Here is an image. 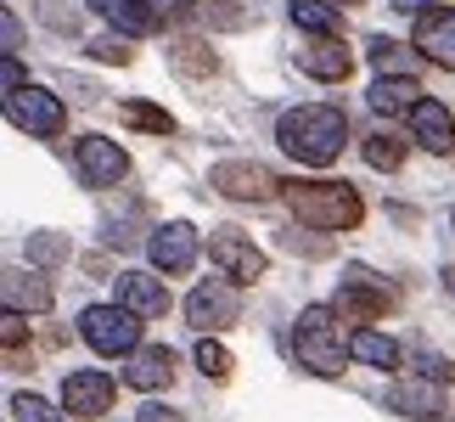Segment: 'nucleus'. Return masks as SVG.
Instances as JSON below:
<instances>
[{
	"instance_id": "obj_1",
	"label": "nucleus",
	"mask_w": 455,
	"mask_h": 422,
	"mask_svg": "<svg viewBox=\"0 0 455 422\" xmlns=\"http://www.w3.org/2000/svg\"><path fill=\"white\" fill-rule=\"evenodd\" d=\"M275 141H282L287 158H299V164H338L343 158V141H348V113L331 108V101H304V108L282 113V125H275Z\"/></svg>"
},
{
	"instance_id": "obj_2",
	"label": "nucleus",
	"mask_w": 455,
	"mask_h": 422,
	"mask_svg": "<svg viewBox=\"0 0 455 422\" xmlns=\"http://www.w3.org/2000/svg\"><path fill=\"white\" fill-rule=\"evenodd\" d=\"M282 203L299 215V225L309 231H355L365 203L348 181H287L282 186Z\"/></svg>"
},
{
	"instance_id": "obj_3",
	"label": "nucleus",
	"mask_w": 455,
	"mask_h": 422,
	"mask_svg": "<svg viewBox=\"0 0 455 422\" xmlns=\"http://www.w3.org/2000/svg\"><path fill=\"white\" fill-rule=\"evenodd\" d=\"M292 355L299 366H309L315 377H343V332H338V304H304L292 321Z\"/></svg>"
},
{
	"instance_id": "obj_4",
	"label": "nucleus",
	"mask_w": 455,
	"mask_h": 422,
	"mask_svg": "<svg viewBox=\"0 0 455 422\" xmlns=\"http://www.w3.org/2000/svg\"><path fill=\"white\" fill-rule=\"evenodd\" d=\"M141 321L147 315H135L130 304H91L79 315V332L96 355H135L141 349Z\"/></svg>"
},
{
	"instance_id": "obj_5",
	"label": "nucleus",
	"mask_w": 455,
	"mask_h": 422,
	"mask_svg": "<svg viewBox=\"0 0 455 422\" xmlns=\"http://www.w3.org/2000/svg\"><path fill=\"white\" fill-rule=\"evenodd\" d=\"M6 118H12L23 135H34V141H51V135L68 130L62 96H51L45 85H23V91H12V96H6Z\"/></svg>"
},
{
	"instance_id": "obj_6",
	"label": "nucleus",
	"mask_w": 455,
	"mask_h": 422,
	"mask_svg": "<svg viewBox=\"0 0 455 422\" xmlns=\"http://www.w3.org/2000/svg\"><path fill=\"white\" fill-rule=\"evenodd\" d=\"M186 321L197 327V332H225V327H236V321H242V293H236V281L220 271V276H208L203 288H191Z\"/></svg>"
},
{
	"instance_id": "obj_7",
	"label": "nucleus",
	"mask_w": 455,
	"mask_h": 422,
	"mask_svg": "<svg viewBox=\"0 0 455 422\" xmlns=\"http://www.w3.org/2000/svg\"><path fill=\"white\" fill-rule=\"evenodd\" d=\"M388 310H394V288L377 271H365V265L343 271V288H338V315L343 321H377V315H388Z\"/></svg>"
},
{
	"instance_id": "obj_8",
	"label": "nucleus",
	"mask_w": 455,
	"mask_h": 422,
	"mask_svg": "<svg viewBox=\"0 0 455 422\" xmlns=\"http://www.w3.org/2000/svg\"><path fill=\"white\" fill-rule=\"evenodd\" d=\"M208 186H214L220 198H231V203H270V198H282V181H275L265 164H242V158L214 164V169H208Z\"/></svg>"
},
{
	"instance_id": "obj_9",
	"label": "nucleus",
	"mask_w": 455,
	"mask_h": 422,
	"mask_svg": "<svg viewBox=\"0 0 455 422\" xmlns=\"http://www.w3.org/2000/svg\"><path fill=\"white\" fill-rule=\"evenodd\" d=\"M74 169H79V181H84V186L108 191V186H118V181L130 174V152L118 147V141H108V135H79V147H74Z\"/></svg>"
},
{
	"instance_id": "obj_10",
	"label": "nucleus",
	"mask_w": 455,
	"mask_h": 422,
	"mask_svg": "<svg viewBox=\"0 0 455 422\" xmlns=\"http://www.w3.org/2000/svg\"><path fill=\"white\" fill-rule=\"evenodd\" d=\"M208 259H214V265L231 276V281H242V288H248V281H259V276H265V265H270L265 248H253V242L242 237V231H231V225L208 237Z\"/></svg>"
},
{
	"instance_id": "obj_11",
	"label": "nucleus",
	"mask_w": 455,
	"mask_h": 422,
	"mask_svg": "<svg viewBox=\"0 0 455 422\" xmlns=\"http://www.w3.org/2000/svg\"><path fill=\"white\" fill-rule=\"evenodd\" d=\"M113 394H118V383L108 372H68L62 377V411H74L79 422L113 411Z\"/></svg>"
},
{
	"instance_id": "obj_12",
	"label": "nucleus",
	"mask_w": 455,
	"mask_h": 422,
	"mask_svg": "<svg viewBox=\"0 0 455 422\" xmlns=\"http://www.w3.org/2000/svg\"><path fill=\"white\" fill-rule=\"evenodd\" d=\"M299 68L309 79H326V85H343L355 74V51H348L338 34H309V45H299Z\"/></svg>"
},
{
	"instance_id": "obj_13",
	"label": "nucleus",
	"mask_w": 455,
	"mask_h": 422,
	"mask_svg": "<svg viewBox=\"0 0 455 422\" xmlns=\"http://www.w3.org/2000/svg\"><path fill=\"white\" fill-rule=\"evenodd\" d=\"M147 254H152V265L164 271V276L191 271V265H197V225H186V220L157 225V237L147 242Z\"/></svg>"
},
{
	"instance_id": "obj_14",
	"label": "nucleus",
	"mask_w": 455,
	"mask_h": 422,
	"mask_svg": "<svg viewBox=\"0 0 455 422\" xmlns=\"http://www.w3.org/2000/svg\"><path fill=\"white\" fill-rule=\"evenodd\" d=\"M444 389V383H439ZM433 389V377H411V383H394L388 389V411L411 417V422H439L444 417V394Z\"/></svg>"
},
{
	"instance_id": "obj_15",
	"label": "nucleus",
	"mask_w": 455,
	"mask_h": 422,
	"mask_svg": "<svg viewBox=\"0 0 455 422\" xmlns=\"http://www.w3.org/2000/svg\"><path fill=\"white\" fill-rule=\"evenodd\" d=\"M411 135L422 141L427 152H439V158L455 152V118H450V108H444V101H433V96H422L411 108Z\"/></svg>"
},
{
	"instance_id": "obj_16",
	"label": "nucleus",
	"mask_w": 455,
	"mask_h": 422,
	"mask_svg": "<svg viewBox=\"0 0 455 422\" xmlns=\"http://www.w3.org/2000/svg\"><path fill=\"white\" fill-rule=\"evenodd\" d=\"M416 51L455 74V12H422L416 17Z\"/></svg>"
},
{
	"instance_id": "obj_17",
	"label": "nucleus",
	"mask_w": 455,
	"mask_h": 422,
	"mask_svg": "<svg viewBox=\"0 0 455 422\" xmlns=\"http://www.w3.org/2000/svg\"><path fill=\"white\" fill-rule=\"evenodd\" d=\"M113 293H118V304H130L135 315H164L169 310V288L157 276H147V271H118Z\"/></svg>"
},
{
	"instance_id": "obj_18",
	"label": "nucleus",
	"mask_w": 455,
	"mask_h": 422,
	"mask_svg": "<svg viewBox=\"0 0 455 422\" xmlns=\"http://www.w3.org/2000/svg\"><path fill=\"white\" fill-rule=\"evenodd\" d=\"M124 383H130V389H141V394L169 389V383H174V355H169L164 344H157V349H135L130 366H124Z\"/></svg>"
},
{
	"instance_id": "obj_19",
	"label": "nucleus",
	"mask_w": 455,
	"mask_h": 422,
	"mask_svg": "<svg viewBox=\"0 0 455 422\" xmlns=\"http://www.w3.org/2000/svg\"><path fill=\"white\" fill-rule=\"evenodd\" d=\"M0 304H6V315H40V310H51V288L40 276L6 271L0 276Z\"/></svg>"
},
{
	"instance_id": "obj_20",
	"label": "nucleus",
	"mask_w": 455,
	"mask_h": 422,
	"mask_svg": "<svg viewBox=\"0 0 455 422\" xmlns=\"http://www.w3.org/2000/svg\"><path fill=\"white\" fill-rule=\"evenodd\" d=\"M365 101H371V113H411L416 101H422V85H416V74H382L371 91H365Z\"/></svg>"
},
{
	"instance_id": "obj_21",
	"label": "nucleus",
	"mask_w": 455,
	"mask_h": 422,
	"mask_svg": "<svg viewBox=\"0 0 455 422\" xmlns=\"http://www.w3.org/2000/svg\"><path fill=\"white\" fill-rule=\"evenodd\" d=\"M91 6L108 17L113 28H124V34H157L164 28V17H157L147 0H91Z\"/></svg>"
},
{
	"instance_id": "obj_22",
	"label": "nucleus",
	"mask_w": 455,
	"mask_h": 422,
	"mask_svg": "<svg viewBox=\"0 0 455 422\" xmlns=\"http://www.w3.org/2000/svg\"><path fill=\"white\" fill-rule=\"evenodd\" d=\"M348 355L388 372V366H399V355H405V349H399L394 338H382V332H371V327H355V332H348Z\"/></svg>"
},
{
	"instance_id": "obj_23",
	"label": "nucleus",
	"mask_w": 455,
	"mask_h": 422,
	"mask_svg": "<svg viewBox=\"0 0 455 422\" xmlns=\"http://www.w3.org/2000/svg\"><path fill=\"white\" fill-rule=\"evenodd\" d=\"M287 17H292L304 34H343V12L331 6V0H292Z\"/></svg>"
},
{
	"instance_id": "obj_24",
	"label": "nucleus",
	"mask_w": 455,
	"mask_h": 422,
	"mask_svg": "<svg viewBox=\"0 0 455 422\" xmlns=\"http://www.w3.org/2000/svg\"><path fill=\"white\" fill-rule=\"evenodd\" d=\"M169 62H174V74H186V79H208L214 74V51H208L203 40H174L169 45Z\"/></svg>"
},
{
	"instance_id": "obj_25",
	"label": "nucleus",
	"mask_w": 455,
	"mask_h": 422,
	"mask_svg": "<svg viewBox=\"0 0 455 422\" xmlns=\"http://www.w3.org/2000/svg\"><path fill=\"white\" fill-rule=\"evenodd\" d=\"M62 259H74V242H68L62 231H34L28 237V265L51 271V265H62Z\"/></svg>"
},
{
	"instance_id": "obj_26",
	"label": "nucleus",
	"mask_w": 455,
	"mask_h": 422,
	"mask_svg": "<svg viewBox=\"0 0 455 422\" xmlns=\"http://www.w3.org/2000/svg\"><path fill=\"white\" fill-rule=\"evenodd\" d=\"M365 164H371V169H399V164H405V141H399L394 130H377L371 141H365Z\"/></svg>"
},
{
	"instance_id": "obj_27",
	"label": "nucleus",
	"mask_w": 455,
	"mask_h": 422,
	"mask_svg": "<svg viewBox=\"0 0 455 422\" xmlns=\"http://www.w3.org/2000/svg\"><path fill=\"white\" fill-rule=\"evenodd\" d=\"M197 17H203L208 28H248V23H253V12L236 6V0H203Z\"/></svg>"
},
{
	"instance_id": "obj_28",
	"label": "nucleus",
	"mask_w": 455,
	"mask_h": 422,
	"mask_svg": "<svg viewBox=\"0 0 455 422\" xmlns=\"http://www.w3.org/2000/svg\"><path fill=\"white\" fill-rule=\"evenodd\" d=\"M124 125H135V130H152V135H174V118L164 113V108H152V101H124Z\"/></svg>"
},
{
	"instance_id": "obj_29",
	"label": "nucleus",
	"mask_w": 455,
	"mask_h": 422,
	"mask_svg": "<svg viewBox=\"0 0 455 422\" xmlns=\"http://www.w3.org/2000/svg\"><path fill=\"white\" fill-rule=\"evenodd\" d=\"M197 372H203V377H214V383L231 377V349L214 344L208 332H203V344H197Z\"/></svg>"
},
{
	"instance_id": "obj_30",
	"label": "nucleus",
	"mask_w": 455,
	"mask_h": 422,
	"mask_svg": "<svg viewBox=\"0 0 455 422\" xmlns=\"http://www.w3.org/2000/svg\"><path fill=\"white\" fill-rule=\"evenodd\" d=\"M371 62L382 68V74H399V68H411V45L388 40V34H371Z\"/></svg>"
},
{
	"instance_id": "obj_31",
	"label": "nucleus",
	"mask_w": 455,
	"mask_h": 422,
	"mask_svg": "<svg viewBox=\"0 0 455 422\" xmlns=\"http://www.w3.org/2000/svg\"><path fill=\"white\" fill-rule=\"evenodd\" d=\"M12 417L17 422H62V411L40 394H12Z\"/></svg>"
},
{
	"instance_id": "obj_32",
	"label": "nucleus",
	"mask_w": 455,
	"mask_h": 422,
	"mask_svg": "<svg viewBox=\"0 0 455 422\" xmlns=\"http://www.w3.org/2000/svg\"><path fill=\"white\" fill-rule=\"evenodd\" d=\"M411 361H416V372L433 377V383H455V366L444 355H433V349H411Z\"/></svg>"
},
{
	"instance_id": "obj_33",
	"label": "nucleus",
	"mask_w": 455,
	"mask_h": 422,
	"mask_svg": "<svg viewBox=\"0 0 455 422\" xmlns=\"http://www.w3.org/2000/svg\"><path fill=\"white\" fill-rule=\"evenodd\" d=\"M40 23L57 34H79V12H62V0H40Z\"/></svg>"
},
{
	"instance_id": "obj_34",
	"label": "nucleus",
	"mask_w": 455,
	"mask_h": 422,
	"mask_svg": "<svg viewBox=\"0 0 455 422\" xmlns=\"http://www.w3.org/2000/svg\"><path fill=\"white\" fill-rule=\"evenodd\" d=\"M91 57H96V62H118V68H124L135 51H130V40H96V45H91Z\"/></svg>"
},
{
	"instance_id": "obj_35",
	"label": "nucleus",
	"mask_w": 455,
	"mask_h": 422,
	"mask_svg": "<svg viewBox=\"0 0 455 422\" xmlns=\"http://www.w3.org/2000/svg\"><path fill=\"white\" fill-rule=\"evenodd\" d=\"M0 40H6V57L23 51V23H17V12H0Z\"/></svg>"
},
{
	"instance_id": "obj_36",
	"label": "nucleus",
	"mask_w": 455,
	"mask_h": 422,
	"mask_svg": "<svg viewBox=\"0 0 455 422\" xmlns=\"http://www.w3.org/2000/svg\"><path fill=\"white\" fill-rule=\"evenodd\" d=\"M147 6H152L157 17H186V12H197L203 0H147Z\"/></svg>"
},
{
	"instance_id": "obj_37",
	"label": "nucleus",
	"mask_w": 455,
	"mask_h": 422,
	"mask_svg": "<svg viewBox=\"0 0 455 422\" xmlns=\"http://www.w3.org/2000/svg\"><path fill=\"white\" fill-rule=\"evenodd\" d=\"M23 85H28V79H23V62H17V57H6V68H0V91L12 96V91H23Z\"/></svg>"
},
{
	"instance_id": "obj_38",
	"label": "nucleus",
	"mask_w": 455,
	"mask_h": 422,
	"mask_svg": "<svg viewBox=\"0 0 455 422\" xmlns=\"http://www.w3.org/2000/svg\"><path fill=\"white\" fill-rule=\"evenodd\" d=\"M388 6H394V12H405V17H422V12L439 6V0H388Z\"/></svg>"
},
{
	"instance_id": "obj_39",
	"label": "nucleus",
	"mask_w": 455,
	"mask_h": 422,
	"mask_svg": "<svg viewBox=\"0 0 455 422\" xmlns=\"http://www.w3.org/2000/svg\"><path fill=\"white\" fill-rule=\"evenodd\" d=\"M141 422H174V411H164V406H147V411H141Z\"/></svg>"
},
{
	"instance_id": "obj_40",
	"label": "nucleus",
	"mask_w": 455,
	"mask_h": 422,
	"mask_svg": "<svg viewBox=\"0 0 455 422\" xmlns=\"http://www.w3.org/2000/svg\"><path fill=\"white\" fill-rule=\"evenodd\" d=\"M444 293H450V298H455V265H450V271H444Z\"/></svg>"
},
{
	"instance_id": "obj_41",
	"label": "nucleus",
	"mask_w": 455,
	"mask_h": 422,
	"mask_svg": "<svg viewBox=\"0 0 455 422\" xmlns=\"http://www.w3.org/2000/svg\"><path fill=\"white\" fill-rule=\"evenodd\" d=\"M331 6H360V0H331Z\"/></svg>"
},
{
	"instance_id": "obj_42",
	"label": "nucleus",
	"mask_w": 455,
	"mask_h": 422,
	"mask_svg": "<svg viewBox=\"0 0 455 422\" xmlns=\"http://www.w3.org/2000/svg\"><path fill=\"white\" fill-rule=\"evenodd\" d=\"M450 231H455V208H450Z\"/></svg>"
}]
</instances>
